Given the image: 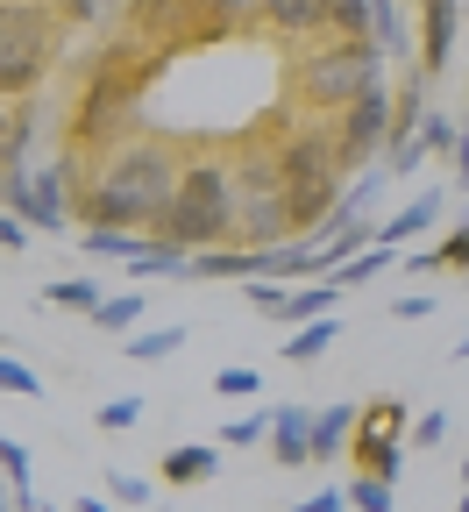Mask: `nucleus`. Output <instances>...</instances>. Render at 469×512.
I'll list each match as a JSON object with an SVG mask.
<instances>
[{
	"label": "nucleus",
	"mask_w": 469,
	"mask_h": 512,
	"mask_svg": "<svg viewBox=\"0 0 469 512\" xmlns=\"http://www.w3.org/2000/svg\"><path fill=\"white\" fill-rule=\"evenodd\" d=\"M178 178H185V157L164 136H128L72 192V214H79V228H136V235H150L157 214L171 207Z\"/></svg>",
	"instance_id": "nucleus-1"
},
{
	"label": "nucleus",
	"mask_w": 469,
	"mask_h": 512,
	"mask_svg": "<svg viewBox=\"0 0 469 512\" xmlns=\"http://www.w3.org/2000/svg\"><path fill=\"white\" fill-rule=\"evenodd\" d=\"M164 50H143L136 36H114L100 57H86V79H79V107H72V157H107L136 136L143 100L164 72Z\"/></svg>",
	"instance_id": "nucleus-2"
},
{
	"label": "nucleus",
	"mask_w": 469,
	"mask_h": 512,
	"mask_svg": "<svg viewBox=\"0 0 469 512\" xmlns=\"http://www.w3.org/2000/svg\"><path fill=\"white\" fill-rule=\"evenodd\" d=\"M157 242H178V249H228L235 242V164L221 157H192L171 207L157 214L150 228Z\"/></svg>",
	"instance_id": "nucleus-3"
},
{
	"label": "nucleus",
	"mask_w": 469,
	"mask_h": 512,
	"mask_svg": "<svg viewBox=\"0 0 469 512\" xmlns=\"http://www.w3.org/2000/svg\"><path fill=\"white\" fill-rule=\"evenodd\" d=\"M64 43V15L50 0H0V100H36Z\"/></svg>",
	"instance_id": "nucleus-4"
},
{
	"label": "nucleus",
	"mask_w": 469,
	"mask_h": 512,
	"mask_svg": "<svg viewBox=\"0 0 469 512\" xmlns=\"http://www.w3.org/2000/svg\"><path fill=\"white\" fill-rule=\"evenodd\" d=\"M285 235H292V207H285L278 143H242V157H235V242L271 249Z\"/></svg>",
	"instance_id": "nucleus-5"
},
{
	"label": "nucleus",
	"mask_w": 469,
	"mask_h": 512,
	"mask_svg": "<svg viewBox=\"0 0 469 512\" xmlns=\"http://www.w3.org/2000/svg\"><path fill=\"white\" fill-rule=\"evenodd\" d=\"M377 79H384V57H377V43L313 36V50L299 57V93H306V107H320V114H342V107H356V100H363Z\"/></svg>",
	"instance_id": "nucleus-6"
},
{
	"label": "nucleus",
	"mask_w": 469,
	"mask_h": 512,
	"mask_svg": "<svg viewBox=\"0 0 469 512\" xmlns=\"http://www.w3.org/2000/svg\"><path fill=\"white\" fill-rule=\"evenodd\" d=\"M391 114H398V86H370L356 107H342L334 114V150H342V171L356 178V171H370V164H384V150H391Z\"/></svg>",
	"instance_id": "nucleus-7"
},
{
	"label": "nucleus",
	"mask_w": 469,
	"mask_h": 512,
	"mask_svg": "<svg viewBox=\"0 0 469 512\" xmlns=\"http://www.w3.org/2000/svg\"><path fill=\"white\" fill-rule=\"evenodd\" d=\"M406 434H413V413L398 406V399H370V406H356V448H349L356 470L398 484V463H406Z\"/></svg>",
	"instance_id": "nucleus-8"
},
{
	"label": "nucleus",
	"mask_w": 469,
	"mask_h": 512,
	"mask_svg": "<svg viewBox=\"0 0 469 512\" xmlns=\"http://www.w3.org/2000/svg\"><path fill=\"white\" fill-rule=\"evenodd\" d=\"M278 171H285V185H349V171H342V150H334V121L327 128H285L278 136Z\"/></svg>",
	"instance_id": "nucleus-9"
},
{
	"label": "nucleus",
	"mask_w": 469,
	"mask_h": 512,
	"mask_svg": "<svg viewBox=\"0 0 469 512\" xmlns=\"http://www.w3.org/2000/svg\"><path fill=\"white\" fill-rule=\"evenodd\" d=\"M462 36V0H420V72L441 79Z\"/></svg>",
	"instance_id": "nucleus-10"
},
{
	"label": "nucleus",
	"mask_w": 469,
	"mask_h": 512,
	"mask_svg": "<svg viewBox=\"0 0 469 512\" xmlns=\"http://www.w3.org/2000/svg\"><path fill=\"white\" fill-rule=\"evenodd\" d=\"M398 271L406 278H434V271H455V278H469V214L434 242V249H406L398 256Z\"/></svg>",
	"instance_id": "nucleus-11"
},
{
	"label": "nucleus",
	"mask_w": 469,
	"mask_h": 512,
	"mask_svg": "<svg viewBox=\"0 0 469 512\" xmlns=\"http://www.w3.org/2000/svg\"><path fill=\"white\" fill-rule=\"evenodd\" d=\"M327 8L334 0H256V22L278 36H327Z\"/></svg>",
	"instance_id": "nucleus-12"
},
{
	"label": "nucleus",
	"mask_w": 469,
	"mask_h": 512,
	"mask_svg": "<svg viewBox=\"0 0 469 512\" xmlns=\"http://www.w3.org/2000/svg\"><path fill=\"white\" fill-rule=\"evenodd\" d=\"M271 456L285 463V470H306L313 463V413L306 406H278V420H271Z\"/></svg>",
	"instance_id": "nucleus-13"
},
{
	"label": "nucleus",
	"mask_w": 469,
	"mask_h": 512,
	"mask_svg": "<svg viewBox=\"0 0 469 512\" xmlns=\"http://www.w3.org/2000/svg\"><path fill=\"white\" fill-rule=\"evenodd\" d=\"M221 477V441H178L164 448V484H214Z\"/></svg>",
	"instance_id": "nucleus-14"
},
{
	"label": "nucleus",
	"mask_w": 469,
	"mask_h": 512,
	"mask_svg": "<svg viewBox=\"0 0 469 512\" xmlns=\"http://www.w3.org/2000/svg\"><path fill=\"white\" fill-rule=\"evenodd\" d=\"M356 448V406H313V463H342Z\"/></svg>",
	"instance_id": "nucleus-15"
},
{
	"label": "nucleus",
	"mask_w": 469,
	"mask_h": 512,
	"mask_svg": "<svg viewBox=\"0 0 469 512\" xmlns=\"http://www.w3.org/2000/svg\"><path fill=\"white\" fill-rule=\"evenodd\" d=\"M441 207H448L441 192H420V200H406V207H398L391 221H377V242H391V249H406L413 235H427V228L441 221Z\"/></svg>",
	"instance_id": "nucleus-16"
},
{
	"label": "nucleus",
	"mask_w": 469,
	"mask_h": 512,
	"mask_svg": "<svg viewBox=\"0 0 469 512\" xmlns=\"http://www.w3.org/2000/svg\"><path fill=\"white\" fill-rule=\"evenodd\" d=\"M29 157H36V100H15L8 107V143H0V178L29 171Z\"/></svg>",
	"instance_id": "nucleus-17"
},
{
	"label": "nucleus",
	"mask_w": 469,
	"mask_h": 512,
	"mask_svg": "<svg viewBox=\"0 0 469 512\" xmlns=\"http://www.w3.org/2000/svg\"><path fill=\"white\" fill-rule=\"evenodd\" d=\"M192 278L249 285V278H256V249H242V242H228V249H207V256H192Z\"/></svg>",
	"instance_id": "nucleus-18"
},
{
	"label": "nucleus",
	"mask_w": 469,
	"mask_h": 512,
	"mask_svg": "<svg viewBox=\"0 0 469 512\" xmlns=\"http://www.w3.org/2000/svg\"><path fill=\"white\" fill-rule=\"evenodd\" d=\"M334 299H342V285H285L278 320H285V328H306V320H327L334 313Z\"/></svg>",
	"instance_id": "nucleus-19"
},
{
	"label": "nucleus",
	"mask_w": 469,
	"mask_h": 512,
	"mask_svg": "<svg viewBox=\"0 0 469 512\" xmlns=\"http://www.w3.org/2000/svg\"><path fill=\"white\" fill-rule=\"evenodd\" d=\"M157 235H136V228H79V249L86 256H114V264H136Z\"/></svg>",
	"instance_id": "nucleus-20"
},
{
	"label": "nucleus",
	"mask_w": 469,
	"mask_h": 512,
	"mask_svg": "<svg viewBox=\"0 0 469 512\" xmlns=\"http://www.w3.org/2000/svg\"><path fill=\"white\" fill-rule=\"evenodd\" d=\"M334 342H342V320H334V313H327V320H306V328L285 335V363H320Z\"/></svg>",
	"instance_id": "nucleus-21"
},
{
	"label": "nucleus",
	"mask_w": 469,
	"mask_h": 512,
	"mask_svg": "<svg viewBox=\"0 0 469 512\" xmlns=\"http://www.w3.org/2000/svg\"><path fill=\"white\" fill-rule=\"evenodd\" d=\"M128 278H192V249H178V242H150L136 264H128Z\"/></svg>",
	"instance_id": "nucleus-22"
},
{
	"label": "nucleus",
	"mask_w": 469,
	"mask_h": 512,
	"mask_svg": "<svg viewBox=\"0 0 469 512\" xmlns=\"http://www.w3.org/2000/svg\"><path fill=\"white\" fill-rule=\"evenodd\" d=\"M398 256H406V249H391V242H370L363 256H349V264H342V271H334V285H342V292H356V285H370V278H384V271H398Z\"/></svg>",
	"instance_id": "nucleus-23"
},
{
	"label": "nucleus",
	"mask_w": 469,
	"mask_h": 512,
	"mask_svg": "<svg viewBox=\"0 0 469 512\" xmlns=\"http://www.w3.org/2000/svg\"><path fill=\"white\" fill-rule=\"evenodd\" d=\"M370 43H377V57H406V50H413V29H406V8H398V0H377Z\"/></svg>",
	"instance_id": "nucleus-24"
},
{
	"label": "nucleus",
	"mask_w": 469,
	"mask_h": 512,
	"mask_svg": "<svg viewBox=\"0 0 469 512\" xmlns=\"http://www.w3.org/2000/svg\"><path fill=\"white\" fill-rule=\"evenodd\" d=\"M143 320H150V299H143V292H114V299L93 313V328H100V335H136Z\"/></svg>",
	"instance_id": "nucleus-25"
},
{
	"label": "nucleus",
	"mask_w": 469,
	"mask_h": 512,
	"mask_svg": "<svg viewBox=\"0 0 469 512\" xmlns=\"http://www.w3.org/2000/svg\"><path fill=\"white\" fill-rule=\"evenodd\" d=\"M43 299H50V306H64V313H86V320L107 306V292H100L86 271H79V278H50V285H43Z\"/></svg>",
	"instance_id": "nucleus-26"
},
{
	"label": "nucleus",
	"mask_w": 469,
	"mask_h": 512,
	"mask_svg": "<svg viewBox=\"0 0 469 512\" xmlns=\"http://www.w3.org/2000/svg\"><path fill=\"white\" fill-rule=\"evenodd\" d=\"M370 15H377V0H334V8H327V36L370 43Z\"/></svg>",
	"instance_id": "nucleus-27"
},
{
	"label": "nucleus",
	"mask_w": 469,
	"mask_h": 512,
	"mask_svg": "<svg viewBox=\"0 0 469 512\" xmlns=\"http://www.w3.org/2000/svg\"><path fill=\"white\" fill-rule=\"evenodd\" d=\"M271 420H278V406H249V413H235V420L221 427V448H256V441H271Z\"/></svg>",
	"instance_id": "nucleus-28"
},
{
	"label": "nucleus",
	"mask_w": 469,
	"mask_h": 512,
	"mask_svg": "<svg viewBox=\"0 0 469 512\" xmlns=\"http://www.w3.org/2000/svg\"><path fill=\"white\" fill-rule=\"evenodd\" d=\"M185 8L199 15V29H207V36H221V29H235V22L256 15V0H185Z\"/></svg>",
	"instance_id": "nucleus-29"
},
{
	"label": "nucleus",
	"mask_w": 469,
	"mask_h": 512,
	"mask_svg": "<svg viewBox=\"0 0 469 512\" xmlns=\"http://www.w3.org/2000/svg\"><path fill=\"white\" fill-rule=\"evenodd\" d=\"M342 491H349V512H398V491L384 477H370V470H356Z\"/></svg>",
	"instance_id": "nucleus-30"
},
{
	"label": "nucleus",
	"mask_w": 469,
	"mask_h": 512,
	"mask_svg": "<svg viewBox=\"0 0 469 512\" xmlns=\"http://www.w3.org/2000/svg\"><path fill=\"white\" fill-rule=\"evenodd\" d=\"M178 349H185V328H136V335H128V356H136V363H164Z\"/></svg>",
	"instance_id": "nucleus-31"
},
{
	"label": "nucleus",
	"mask_w": 469,
	"mask_h": 512,
	"mask_svg": "<svg viewBox=\"0 0 469 512\" xmlns=\"http://www.w3.org/2000/svg\"><path fill=\"white\" fill-rule=\"evenodd\" d=\"M455 136H462V121L434 107V114L420 121V157H455Z\"/></svg>",
	"instance_id": "nucleus-32"
},
{
	"label": "nucleus",
	"mask_w": 469,
	"mask_h": 512,
	"mask_svg": "<svg viewBox=\"0 0 469 512\" xmlns=\"http://www.w3.org/2000/svg\"><path fill=\"white\" fill-rule=\"evenodd\" d=\"M93 427H100V434H128V427H143V392H121V399H107V406L93 413Z\"/></svg>",
	"instance_id": "nucleus-33"
},
{
	"label": "nucleus",
	"mask_w": 469,
	"mask_h": 512,
	"mask_svg": "<svg viewBox=\"0 0 469 512\" xmlns=\"http://www.w3.org/2000/svg\"><path fill=\"white\" fill-rule=\"evenodd\" d=\"M107 505H157V484L150 477H136V470H107Z\"/></svg>",
	"instance_id": "nucleus-34"
},
{
	"label": "nucleus",
	"mask_w": 469,
	"mask_h": 512,
	"mask_svg": "<svg viewBox=\"0 0 469 512\" xmlns=\"http://www.w3.org/2000/svg\"><path fill=\"white\" fill-rule=\"evenodd\" d=\"M384 185H391V171H384V164H370V171H356V178H349V192H342V200H349L356 214H377Z\"/></svg>",
	"instance_id": "nucleus-35"
},
{
	"label": "nucleus",
	"mask_w": 469,
	"mask_h": 512,
	"mask_svg": "<svg viewBox=\"0 0 469 512\" xmlns=\"http://www.w3.org/2000/svg\"><path fill=\"white\" fill-rule=\"evenodd\" d=\"M214 392H221V399H256V392H263V370L228 363V370H214Z\"/></svg>",
	"instance_id": "nucleus-36"
},
{
	"label": "nucleus",
	"mask_w": 469,
	"mask_h": 512,
	"mask_svg": "<svg viewBox=\"0 0 469 512\" xmlns=\"http://www.w3.org/2000/svg\"><path fill=\"white\" fill-rule=\"evenodd\" d=\"M0 392H22V399H43V377L22 363V356H8L0 349Z\"/></svg>",
	"instance_id": "nucleus-37"
},
{
	"label": "nucleus",
	"mask_w": 469,
	"mask_h": 512,
	"mask_svg": "<svg viewBox=\"0 0 469 512\" xmlns=\"http://www.w3.org/2000/svg\"><path fill=\"white\" fill-rule=\"evenodd\" d=\"M29 470H36V463H29V448H22L15 434H0V477H8V484H15V498L29 491Z\"/></svg>",
	"instance_id": "nucleus-38"
},
{
	"label": "nucleus",
	"mask_w": 469,
	"mask_h": 512,
	"mask_svg": "<svg viewBox=\"0 0 469 512\" xmlns=\"http://www.w3.org/2000/svg\"><path fill=\"white\" fill-rule=\"evenodd\" d=\"M406 441H420V448H441V441H448V413H441V406H427V413L413 420V434H406Z\"/></svg>",
	"instance_id": "nucleus-39"
},
{
	"label": "nucleus",
	"mask_w": 469,
	"mask_h": 512,
	"mask_svg": "<svg viewBox=\"0 0 469 512\" xmlns=\"http://www.w3.org/2000/svg\"><path fill=\"white\" fill-rule=\"evenodd\" d=\"M292 512H349V491H342V484H320V491H306Z\"/></svg>",
	"instance_id": "nucleus-40"
},
{
	"label": "nucleus",
	"mask_w": 469,
	"mask_h": 512,
	"mask_svg": "<svg viewBox=\"0 0 469 512\" xmlns=\"http://www.w3.org/2000/svg\"><path fill=\"white\" fill-rule=\"evenodd\" d=\"M242 292H249V306H256V313H271V320H278V306H285V285H271V278H249Z\"/></svg>",
	"instance_id": "nucleus-41"
},
{
	"label": "nucleus",
	"mask_w": 469,
	"mask_h": 512,
	"mask_svg": "<svg viewBox=\"0 0 469 512\" xmlns=\"http://www.w3.org/2000/svg\"><path fill=\"white\" fill-rule=\"evenodd\" d=\"M50 8H57L64 22H79V29H93V22H100V8H107V0H50Z\"/></svg>",
	"instance_id": "nucleus-42"
},
{
	"label": "nucleus",
	"mask_w": 469,
	"mask_h": 512,
	"mask_svg": "<svg viewBox=\"0 0 469 512\" xmlns=\"http://www.w3.org/2000/svg\"><path fill=\"white\" fill-rule=\"evenodd\" d=\"M29 235H36L29 221H15V214H0V249H22V256H29Z\"/></svg>",
	"instance_id": "nucleus-43"
},
{
	"label": "nucleus",
	"mask_w": 469,
	"mask_h": 512,
	"mask_svg": "<svg viewBox=\"0 0 469 512\" xmlns=\"http://www.w3.org/2000/svg\"><path fill=\"white\" fill-rule=\"evenodd\" d=\"M434 313V299L427 292H406V299H391V320H427Z\"/></svg>",
	"instance_id": "nucleus-44"
},
{
	"label": "nucleus",
	"mask_w": 469,
	"mask_h": 512,
	"mask_svg": "<svg viewBox=\"0 0 469 512\" xmlns=\"http://www.w3.org/2000/svg\"><path fill=\"white\" fill-rule=\"evenodd\" d=\"M448 164H455V185L469 192V121H462V136H455V157H448Z\"/></svg>",
	"instance_id": "nucleus-45"
},
{
	"label": "nucleus",
	"mask_w": 469,
	"mask_h": 512,
	"mask_svg": "<svg viewBox=\"0 0 469 512\" xmlns=\"http://www.w3.org/2000/svg\"><path fill=\"white\" fill-rule=\"evenodd\" d=\"M0 512H15V484L8 477H0Z\"/></svg>",
	"instance_id": "nucleus-46"
},
{
	"label": "nucleus",
	"mask_w": 469,
	"mask_h": 512,
	"mask_svg": "<svg viewBox=\"0 0 469 512\" xmlns=\"http://www.w3.org/2000/svg\"><path fill=\"white\" fill-rule=\"evenodd\" d=\"M79 512H114V505L107 498H79Z\"/></svg>",
	"instance_id": "nucleus-47"
},
{
	"label": "nucleus",
	"mask_w": 469,
	"mask_h": 512,
	"mask_svg": "<svg viewBox=\"0 0 469 512\" xmlns=\"http://www.w3.org/2000/svg\"><path fill=\"white\" fill-rule=\"evenodd\" d=\"M0 143H8V100H0Z\"/></svg>",
	"instance_id": "nucleus-48"
},
{
	"label": "nucleus",
	"mask_w": 469,
	"mask_h": 512,
	"mask_svg": "<svg viewBox=\"0 0 469 512\" xmlns=\"http://www.w3.org/2000/svg\"><path fill=\"white\" fill-rule=\"evenodd\" d=\"M455 363H469V335H462V342H455Z\"/></svg>",
	"instance_id": "nucleus-49"
},
{
	"label": "nucleus",
	"mask_w": 469,
	"mask_h": 512,
	"mask_svg": "<svg viewBox=\"0 0 469 512\" xmlns=\"http://www.w3.org/2000/svg\"><path fill=\"white\" fill-rule=\"evenodd\" d=\"M455 512H469V484H462V498H455Z\"/></svg>",
	"instance_id": "nucleus-50"
},
{
	"label": "nucleus",
	"mask_w": 469,
	"mask_h": 512,
	"mask_svg": "<svg viewBox=\"0 0 469 512\" xmlns=\"http://www.w3.org/2000/svg\"><path fill=\"white\" fill-rule=\"evenodd\" d=\"M462 484H469V448H462Z\"/></svg>",
	"instance_id": "nucleus-51"
},
{
	"label": "nucleus",
	"mask_w": 469,
	"mask_h": 512,
	"mask_svg": "<svg viewBox=\"0 0 469 512\" xmlns=\"http://www.w3.org/2000/svg\"><path fill=\"white\" fill-rule=\"evenodd\" d=\"M462 29H469V15H462Z\"/></svg>",
	"instance_id": "nucleus-52"
},
{
	"label": "nucleus",
	"mask_w": 469,
	"mask_h": 512,
	"mask_svg": "<svg viewBox=\"0 0 469 512\" xmlns=\"http://www.w3.org/2000/svg\"><path fill=\"white\" fill-rule=\"evenodd\" d=\"M462 121H469V114H462Z\"/></svg>",
	"instance_id": "nucleus-53"
}]
</instances>
